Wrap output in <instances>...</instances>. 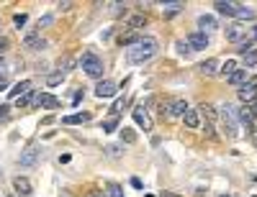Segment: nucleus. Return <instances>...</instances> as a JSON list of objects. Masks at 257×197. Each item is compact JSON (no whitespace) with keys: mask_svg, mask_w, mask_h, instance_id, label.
I'll return each mask as SVG.
<instances>
[{"mask_svg":"<svg viewBox=\"0 0 257 197\" xmlns=\"http://www.w3.org/2000/svg\"><path fill=\"white\" fill-rule=\"evenodd\" d=\"M237 95H239L242 102H247V105H250V102L257 98V77H247V79H244V82L237 87Z\"/></svg>","mask_w":257,"mask_h":197,"instance_id":"20e7f679","label":"nucleus"},{"mask_svg":"<svg viewBox=\"0 0 257 197\" xmlns=\"http://www.w3.org/2000/svg\"><path fill=\"white\" fill-rule=\"evenodd\" d=\"M203 133H206V138H214L216 133H214V123H203Z\"/></svg>","mask_w":257,"mask_h":197,"instance_id":"2f4dec72","label":"nucleus"},{"mask_svg":"<svg viewBox=\"0 0 257 197\" xmlns=\"http://www.w3.org/2000/svg\"><path fill=\"white\" fill-rule=\"evenodd\" d=\"M90 121V113H75V115H64L62 123L64 125H77V123H87Z\"/></svg>","mask_w":257,"mask_h":197,"instance_id":"dca6fc26","label":"nucleus"},{"mask_svg":"<svg viewBox=\"0 0 257 197\" xmlns=\"http://www.w3.org/2000/svg\"><path fill=\"white\" fill-rule=\"evenodd\" d=\"M13 21H16V26L21 28V26H26V21H29V16H26V13H18V16H16Z\"/></svg>","mask_w":257,"mask_h":197,"instance_id":"473e14b6","label":"nucleus"},{"mask_svg":"<svg viewBox=\"0 0 257 197\" xmlns=\"http://www.w3.org/2000/svg\"><path fill=\"white\" fill-rule=\"evenodd\" d=\"M214 8H216V13H221V16H231V18H237L242 3H231V0H219V3H214Z\"/></svg>","mask_w":257,"mask_h":197,"instance_id":"6e6552de","label":"nucleus"},{"mask_svg":"<svg viewBox=\"0 0 257 197\" xmlns=\"http://www.w3.org/2000/svg\"><path fill=\"white\" fill-rule=\"evenodd\" d=\"M198 110H200V113H203V118H206V123H214V121H216V115H219L214 105H200Z\"/></svg>","mask_w":257,"mask_h":197,"instance_id":"5701e85b","label":"nucleus"},{"mask_svg":"<svg viewBox=\"0 0 257 197\" xmlns=\"http://www.w3.org/2000/svg\"><path fill=\"white\" fill-rule=\"evenodd\" d=\"M198 28H200V33H206V31H214V28H219V23H216V18L214 16H200L198 18Z\"/></svg>","mask_w":257,"mask_h":197,"instance_id":"2eb2a0df","label":"nucleus"},{"mask_svg":"<svg viewBox=\"0 0 257 197\" xmlns=\"http://www.w3.org/2000/svg\"><path fill=\"white\" fill-rule=\"evenodd\" d=\"M242 59H244V64H247V67H255V64H257V49L244 51V54H242Z\"/></svg>","mask_w":257,"mask_h":197,"instance_id":"bb28decb","label":"nucleus"},{"mask_svg":"<svg viewBox=\"0 0 257 197\" xmlns=\"http://www.w3.org/2000/svg\"><path fill=\"white\" fill-rule=\"evenodd\" d=\"M111 8H114V16H121V13H126V5H121V3H114Z\"/></svg>","mask_w":257,"mask_h":197,"instance_id":"f704fd0d","label":"nucleus"},{"mask_svg":"<svg viewBox=\"0 0 257 197\" xmlns=\"http://www.w3.org/2000/svg\"><path fill=\"white\" fill-rule=\"evenodd\" d=\"M116 128H118V118H108V121H103V131H106V133L116 131Z\"/></svg>","mask_w":257,"mask_h":197,"instance_id":"c756f323","label":"nucleus"},{"mask_svg":"<svg viewBox=\"0 0 257 197\" xmlns=\"http://www.w3.org/2000/svg\"><path fill=\"white\" fill-rule=\"evenodd\" d=\"M62 77H64V74H54V77H49V85H59Z\"/></svg>","mask_w":257,"mask_h":197,"instance_id":"4c0bfd02","label":"nucleus"},{"mask_svg":"<svg viewBox=\"0 0 257 197\" xmlns=\"http://www.w3.org/2000/svg\"><path fill=\"white\" fill-rule=\"evenodd\" d=\"M185 44L191 46V51H200V49H206V46H208V36H206V33H200V31H193V33H188Z\"/></svg>","mask_w":257,"mask_h":197,"instance_id":"0eeeda50","label":"nucleus"},{"mask_svg":"<svg viewBox=\"0 0 257 197\" xmlns=\"http://www.w3.org/2000/svg\"><path fill=\"white\" fill-rule=\"evenodd\" d=\"M85 197H106V192H87Z\"/></svg>","mask_w":257,"mask_h":197,"instance_id":"79ce46f5","label":"nucleus"},{"mask_svg":"<svg viewBox=\"0 0 257 197\" xmlns=\"http://www.w3.org/2000/svg\"><path fill=\"white\" fill-rule=\"evenodd\" d=\"M247 110H250V115H252V118H257V98L250 102V105H247Z\"/></svg>","mask_w":257,"mask_h":197,"instance_id":"e433bc0d","label":"nucleus"},{"mask_svg":"<svg viewBox=\"0 0 257 197\" xmlns=\"http://www.w3.org/2000/svg\"><path fill=\"white\" fill-rule=\"evenodd\" d=\"M221 123H224V133L229 138H239V123H237V110L229 102L221 105Z\"/></svg>","mask_w":257,"mask_h":197,"instance_id":"f03ea898","label":"nucleus"},{"mask_svg":"<svg viewBox=\"0 0 257 197\" xmlns=\"http://www.w3.org/2000/svg\"><path fill=\"white\" fill-rule=\"evenodd\" d=\"M137 41H139V36H137V33H131V31L124 33V36H118V44H121V46H126V49H129L131 44H137Z\"/></svg>","mask_w":257,"mask_h":197,"instance_id":"393cba45","label":"nucleus"},{"mask_svg":"<svg viewBox=\"0 0 257 197\" xmlns=\"http://www.w3.org/2000/svg\"><path fill=\"white\" fill-rule=\"evenodd\" d=\"M80 67L85 69V74L93 77V79L103 77V62H100V56H95L93 51H87V54L80 56Z\"/></svg>","mask_w":257,"mask_h":197,"instance_id":"7ed1b4c3","label":"nucleus"},{"mask_svg":"<svg viewBox=\"0 0 257 197\" xmlns=\"http://www.w3.org/2000/svg\"><path fill=\"white\" fill-rule=\"evenodd\" d=\"M49 23H52V16H47V18H41V21H39V28H41V26H49Z\"/></svg>","mask_w":257,"mask_h":197,"instance_id":"58836bf2","label":"nucleus"},{"mask_svg":"<svg viewBox=\"0 0 257 197\" xmlns=\"http://www.w3.org/2000/svg\"><path fill=\"white\" fill-rule=\"evenodd\" d=\"M219 197H229V195H219Z\"/></svg>","mask_w":257,"mask_h":197,"instance_id":"de8ad7c7","label":"nucleus"},{"mask_svg":"<svg viewBox=\"0 0 257 197\" xmlns=\"http://www.w3.org/2000/svg\"><path fill=\"white\" fill-rule=\"evenodd\" d=\"M237 121L244 125V128H247V131H255V118H252V115H250V110H247V105H244L242 110H237Z\"/></svg>","mask_w":257,"mask_h":197,"instance_id":"4468645a","label":"nucleus"},{"mask_svg":"<svg viewBox=\"0 0 257 197\" xmlns=\"http://www.w3.org/2000/svg\"><path fill=\"white\" fill-rule=\"evenodd\" d=\"M160 197H180V195H175V192H162Z\"/></svg>","mask_w":257,"mask_h":197,"instance_id":"c03bdc74","label":"nucleus"},{"mask_svg":"<svg viewBox=\"0 0 257 197\" xmlns=\"http://www.w3.org/2000/svg\"><path fill=\"white\" fill-rule=\"evenodd\" d=\"M24 44H26V49H44V39H39V33H29V36L24 39Z\"/></svg>","mask_w":257,"mask_h":197,"instance_id":"a211bd4d","label":"nucleus"},{"mask_svg":"<svg viewBox=\"0 0 257 197\" xmlns=\"http://www.w3.org/2000/svg\"><path fill=\"white\" fill-rule=\"evenodd\" d=\"M5 49H8V41L0 39V54H5Z\"/></svg>","mask_w":257,"mask_h":197,"instance_id":"ea45409f","label":"nucleus"},{"mask_svg":"<svg viewBox=\"0 0 257 197\" xmlns=\"http://www.w3.org/2000/svg\"><path fill=\"white\" fill-rule=\"evenodd\" d=\"M142 26H147V16H134L129 21V28H142Z\"/></svg>","mask_w":257,"mask_h":197,"instance_id":"cd10ccee","label":"nucleus"},{"mask_svg":"<svg viewBox=\"0 0 257 197\" xmlns=\"http://www.w3.org/2000/svg\"><path fill=\"white\" fill-rule=\"evenodd\" d=\"M121 138H124L126 144H137V133H134L131 128H121Z\"/></svg>","mask_w":257,"mask_h":197,"instance_id":"c85d7f7f","label":"nucleus"},{"mask_svg":"<svg viewBox=\"0 0 257 197\" xmlns=\"http://www.w3.org/2000/svg\"><path fill=\"white\" fill-rule=\"evenodd\" d=\"M13 187H16L18 195H24V197L31 195V182H29L26 177H16V179H13Z\"/></svg>","mask_w":257,"mask_h":197,"instance_id":"f3484780","label":"nucleus"},{"mask_svg":"<svg viewBox=\"0 0 257 197\" xmlns=\"http://www.w3.org/2000/svg\"><path fill=\"white\" fill-rule=\"evenodd\" d=\"M106 197H124V190L111 182V184H106Z\"/></svg>","mask_w":257,"mask_h":197,"instance_id":"a878e982","label":"nucleus"},{"mask_svg":"<svg viewBox=\"0 0 257 197\" xmlns=\"http://www.w3.org/2000/svg\"><path fill=\"white\" fill-rule=\"evenodd\" d=\"M39 154H41V151H39V146H36V144H31L26 151L21 154L18 164H21V167H33V164H36V159H39Z\"/></svg>","mask_w":257,"mask_h":197,"instance_id":"1a4fd4ad","label":"nucleus"},{"mask_svg":"<svg viewBox=\"0 0 257 197\" xmlns=\"http://www.w3.org/2000/svg\"><path fill=\"white\" fill-rule=\"evenodd\" d=\"M26 92H31V82H29V79H24V82H18V85H16L13 90H10V92H8V95L18 100L21 95H26Z\"/></svg>","mask_w":257,"mask_h":197,"instance_id":"aec40b11","label":"nucleus"},{"mask_svg":"<svg viewBox=\"0 0 257 197\" xmlns=\"http://www.w3.org/2000/svg\"><path fill=\"white\" fill-rule=\"evenodd\" d=\"M0 177H3V169H0Z\"/></svg>","mask_w":257,"mask_h":197,"instance_id":"09e8293b","label":"nucleus"},{"mask_svg":"<svg viewBox=\"0 0 257 197\" xmlns=\"http://www.w3.org/2000/svg\"><path fill=\"white\" fill-rule=\"evenodd\" d=\"M16 102H18V108H24V105H29V102H31V92H26V95H21V98H18Z\"/></svg>","mask_w":257,"mask_h":197,"instance_id":"7c9ffc66","label":"nucleus"},{"mask_svg":"<svg viewBox=\"0 0 257 197\" xmlns=\"http://www.w3.org/2000/svg\"><path fill=\"white\" fill-rule=\"evenodd\" d=\"M183 8H185V3H180V0H177V3H165L162 13L165 16H172V13H177V10H183Z\"/></svg>","mask_w":257,"mask_h":197,"instance_id":"b1692460","label":"nucleus"},{"mask_svg":"<svg viewBox=\"0 0 257 197\" xmlns=\"http://www.w3.org/2000/svg\"><path fill=\"white\" fill-rule=\"evenodd\" d=\"M5 87H8V77L3 74V77H0V90H5Z\"/></svg>","mask_w":257,"mask_h":197,"instance_id":"a19ab883","label":"nucleus"},{"mask_svg":"<svg viewBox=\"0 0 257 197\" xmlns=\"http://www.w3.org/2000/svg\"><path fill=\"white\" fill-rule=\"evenodd\" d=\"M188 110V102L183 98H175L170 102H165V108H162V118H175V115H185Z\"/></svg>","mask_w":257,"mask_h":197,"instance_id":"39448f33","label":"nucleus"},{"mask_svg":"<svg viewBox=\"0 0 257 197\" xmlns=\"http://www.w3.org/2000/svg\"><path fill=\"white\" fill-rule=\"evenodd\" d=\"M250 41H252V44L257 41V26H255V28H252V33H250Z\"/></svg>","mask_w":257,"mask_h":197,"instance_id":"37998d69","label":"nucleus"},{"mask_svg":"<svg viewBox=\"0 0 257 197\" xmlns=\"http://www.w3.org/2000/svg\"><path fill=\"white\" fill-rule=\"evenodd\" d=\"M252 144H255V146H257V128H255V131H252Z\"/></svg>","mask_w":257,"mask_h":197,"instance_id":"a18cd8bd","label":"nucleus"},{"mask_svg":"<svg viewBox=\"0 0 257 197\" xmlns=\"http://www.w3.org/2000/svg\"><path fill=\"white\" fill-rule=\"evenodd\" d=\"M244 79H247V69H237V72H234L231 77H227V82L229 85H234V87H239Z\"/></svg>","mask_w":257,"mask_h":197,"instance_id":"412c9836","label":"nucleus"},{"mask_svg":"<svg viewBox=\"0 0 257 197\" xmlns=\"http://www.w3.org/2000/svg\"><path fill=\"white\" fill-rule=\"evenodd\" d=\"M198 72L206 74V77L219 74V59H206V62H200V64H198Z\"/></svg>","mask_w":257,"mask_h":197,"instance_id":"ddd939ff","label":"nucleus"},{"mask_svg":"<svg viewBox=\"0 0 257 197\" xmlns=\"http://www.w3.org/2000/svg\"><path fill=\"white\" fill-rule=\"evenodd\" d=\"M183 121H185V125H188V128H198V125H200L198 110H191V108H188V110H185V115H183Z\"/></svg>","mask_w":257,"mask_h":197,"instance_id":"6ab92c4d","label":"nucleus"},{"mask_svg":"<svg viewBox=\"0 0 257 197\" xmlns=\"http://www.w3.org/2000/svg\"><path fill=\"white\" fill-rule=\"evenodd\" d=\"M131 115H134V121H137L144 131H152V118H149V113L144 110V105H137L131 110Z\"/></svg>","mask_w":257,"mask_h":197,"instance_id":"9b49d317","label":"nucleus"},{"mask_svg":"<svg viewBox=\"0 0 257 197\" xmlns=\"http://www.w3.org/2000/svg\"><path fill=\"white\" fill-rule=\"evenodd\" d=\"M95 95L103 100V98H114L116 95V82H111V79H100L98 87H95Z\"/></svg>","mask_w":257,"mask_h":197,"instance_id":"f8f14e48","label":"nucleus"},{"mask_svg":"<svg viewBox=\"0 0 257 197\" xmlns=\"http://www.w3.org/2000/svg\"><path fill=\"white\" fill-rule=\"evenodd\" d=\"M177 51H180V54H185V56H188V54H191V46H188L185 41H177Z\"/></svg>","mask_w":257,"mask_h":197,"instance_id":"72a5a7b5","label":"nucleus"},{"mask_svg":"<svg viewBox=\"0 0 257 197\" xmlns=\"http://www.w3.org/2000/svg\"><path fill=\"white\" fill-rule=\"evenodd\" d=\"M31 102H33V108H57L59 105V100L54 95H49V92H39Z\"/></svg>","mask_w":257,"mask_h":197,"instance_id":"9d476101","label":"nucleus"},{"mask_svg":"<svg viewBox=\"0 0 257 197\" xmlns=\"http://www.w3.org/2000/svg\"><path fill=\"white\" fill-rule=\"evenodd\" d=\"M106 151H108V156H121V146H108Z\"/></svg>","mask_w":257,"mask_h":197,"instance_id":"c9c22d12","label":"nucleus"},{"mask_svg":"<svg viewBox=\"0 0 257 197\" xmlns=\"http://www.w3.org/2000/svg\"><path fill=\"white\" fill-rule=\"evenodd\" d=\"M0 69H3V64H0ZM3 74H5V72H0V77H3Z\"/></svg>","mask_w":257,"mask_h":197,"instance_id":"49530a36","label":"nucleus"},{"mask_svg":"<svg viewBox=\"0 0 257 197\" xmlns=\"http://www.w3.org/2000/svg\"><path fill=\"white\" fill-rule=\"evenodd\" d=\"M160 49V44L157 39H152V36H139L137 44H131L129 49H126V62L129 64H144V62H149L154 54H157Z\"/></svg>","mask_w":257,"mask_h":197,"instance_id":"f257e3e1","label":"nucleus"},{"mask_svg":"<svg viewBox=\"0 0 257 197\" xmlns=\"http://www.w3.org/2000/svg\"><path fill=\"white\" fill-rule=\"evenodd\" d=\"M237 69H239V67H237V62H234V59H227L224 64H221V69H219V72L224 74V77H231L234 72H237Z\"/></svg>","mask_w":257,"mask_h":197,"instance_id":"4be33fe9","label":"nucleus"},{"mask_svg":"<svg viewBox=\"0 0 257 197\" xmlns=\"http://www.w3.org/2000/svg\"><path fill=\"white\" fill-rule=\"evenodd\" d=\"M227 41H231V44L247 41V26H242V23H231V26H227Z\"/></svg>","mask_w":257,"mask_h":197,"instance_id":"423d86ee","label":"nucleus"}]
</instances>
